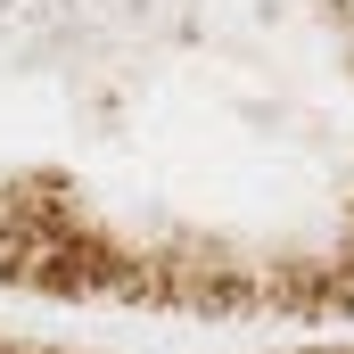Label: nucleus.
I'll list each match as a JSON object with an SVG mask.
<instances>
[{
  "label": "nucleus",
  "instance_id": "1",
  "mask_svg": "<svg viewBox=\"0 0 354 354\" xmlns=\"http://www.w3.org/2000/svg\"><path fill=\"white\" fill-rule=\"evenodd\" d=\"M0 354H8V346H0Z\"/></svg>",
  "mask_w": 354,
  "mask_h": 354
}]
</instances>
